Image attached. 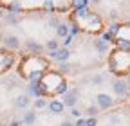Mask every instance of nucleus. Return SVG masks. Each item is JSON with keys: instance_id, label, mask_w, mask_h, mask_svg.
Segmentation results:
<instances>
[{"instance_id": "nucleus-1", "label": "nucleus", "mask_w": 130, "mask_h": 126, "mask_svg": "<svg viewBox=\"0 0 130 126\" xmlns=\"http://www.w3.org/2000/svg\"><path fill=\"white\" fill-rule=\"evenodd\" d=\"M51 56H53V59H56V61H61V63H63V61H67V59H69V56H71V54H69V51H67V49H56L54 52H51Z\"/></svg>"}, {"instance_id": "nucleus-2", "label": "nucleus", "mask_w": 130, "mask_h": 126, "mask_svg": "<svg viewBox=\"0 0 130 126\" xmlns=\"http://www.w3.org/2000/svg\"><path fill=\"white\" fill-rule=\"evenodd\" d=\"M98 104H100L101 108H110L112 106L110 96H107V94H100V96H98Z\"/></svg>"}, {"instance_id": "nucleus-3", "label": "nucleus", "mask_w": 130, "mask_h": 126, "mask_svg": "<svg viewBox=\"0 0 130 126\" xmlns=\"http://www.w3.org/2000/svg\"><path fill=\"white\" fill-rule=\"evenodd\" d=\"M76 96H78L76 92L65 94V97H63V106H65V104H67V106H74V104H76Z\"/></svg>"}, {"instance_id": "nucleus-4", "label": "nucleus", "mask_w": 130, "mask_h": 126, "mask_svg": "<svg viewBox=\"0 0 130 126\" xmlns=\"http://www.w3.org/2000/svg\"><path fill=\"white\" fill-rule=\"evenodd\" d=\"M49 110H51L53 114H61V112H63V103H60V101H51Z\"/></svg>"}, {"instance_id": "nucleus-5", "label": "nucleus", "mask_w": 130, "mask_h": 126, "mask_svg": "<svg viewBox=\"0 0 130 126\" xmlns=\"http://www.w3.org/2000/svg\"><path fill=\"white\" fill-rule=\"evenodd\" d=\"M114 90H116L118 96H125V94H126V85H125V81H116V83H114Z\"/></svg>"}, {"instance_id": "nucleus-6", "label": "nucleus", "mask_w": 130, "mask_h": 126, "mask_svg": "<svg viewBox=\"0 0 130 126\" xmlns=\"http://www.w3.org/2000/svg\"><path fill=\"white\" fill-rule=\"evenodd\" d=\"M18 45H20V41H18V38H16V36H7V38H6V47L16 49Z\"/></svg>"}, {"instance_id": "nucleus-7", "label": "nucleus", "mask_w": 130, "mask_h": 126, "mask_svg": "<svg viewBox=\"0 0 130 126\" xmlns=\"http://www.w3.org/2000/svg\"><path fill=\"white\" fill-rule=\"evenodd\" d=\"M35 119H36V115L32 114V112H29V114H25V117H24V121L27 122V124H32L35 122Z\"/></svg>"}, {"instance_id": "nucleus-8", "label": "nucleus", "mask_w": 130, "mask_h": 126, "mask_svg": "<svg viewBox=\"0 0 130 126\" xmlns=\"http://www.w3.org/2000/svg\"><path fill=\"white\" fill-rule=\"evenodd\" d=\"M67 33H69L67 25H58V36H67Z\"/></svg>"}, {"instance_id": "nucleus-9", "label": "nucleus", "mask_w": 130, "mask_h": 126, "mask_svg": "<svg viewBox=\"0 0 130 126\" xmlns=\"http://www.w3.org/2000/svg\"><path fill=\"white\" fill-rule=\"evenodd\" d=\"M47 49L54 52V51L58 49V41H54V40H51V41H47Z\"/></svg>"}, {"instance_id": "nucleus-10", "label": "nucleus", "mask_w": 130, "mask_h": 126, "mask_svg": "<svg viewBox=\"0 0 130 126\" xmlns=\"http://www.w3.org/2000/svg\"><path fill=\"white\" fill-rule=\"evenodd\" d=\"M87 6V0H74V7L76 9H81V7H85Z\"/></svg>"}, {"instance_id": "nucleus-11", "label": "nucleus", "mask_w": 130, "mask_h": 126, "mask_svg": "<svg viewBox=\"0 0 130 126\" xmlns=\"http://www.w3.org/2000/svg\"><path fill=\"white\" fill-rule=\"evenodd\" d=\"M29 101H27V97L25 96H22V97H18V101H16V104H18V106H25Z\"/></svg>"}, {"instance_id": "nucleus-12", "label": "nucleus", "mask_w": 130, "mask_h": 126, "mask_svg": "<svg viewBox=\"0 0 130 126\" xmlns=\"http://www.w3.org/2000/svg\"><path fill=\"white\" fill-rule=\"evenodd\" d=\"M27 47H29V49H35V51H40V45L38 43H32V41H29Z\"/></svg>"}, {"instance_id": "nucleus-13", "label": "nucleus", "mask_w": 130, "mask_h": 126, "mask_svg": "<svg viewBox=\"0 0 130 126\" xmlns=\"http://www.w3.org/2000/svg\"><path fill=\"white\" fill-rule=\"evenodd\" d=\"M58 92H60V94H65V92H67V85H65V83H61V85L58 87Z\"/></svg>"}, {"instance_id": "nucleus-14", "label": "nucleus", "mask_w": 130, "mask_h": 126, "mask_svg": "<svg viewBox=\"0 0 130 126\" xmlns=\"http://www.w3.org/2000/svg\"><path fill=\"white\" fill-rule=\"evenodd\" d=\"M85 126H96V119H94V117H90L89 121H85Z\"/></svg>"}, {"instance_id": "nucleus-15", "label": "nucleus", "mask_w": 130, "mask_h": 126, "mask_svg": "<svg viewBox=\"0 0 130 126\" xmlns=\"http://www.w3.org/2000/svg\"><path fill=\"white\" fill-rule=\"evenodd\" d=\"M119 45L123 49H130V43H126V40H119Z\"/></svg>"}, {"instance_id": "nucleus-16", "label": "nucleus", "mask_w": 130, "mask_h": 126, "mask_svg": "<svg viewBox=\"0 0 130 126\" xmlns=\"http://www.w3.org/2000/svg\"><path fill=\"white\" fill-rule=\"evenodd\" d=\"M98 49H100V51H105V49H107V43H105V41H98Z\"/></svg>"}, {"instance_id": "nucleus-17", "label": "nucleus", "mask_w": 130, "mask_h": 126, "mask_svg": "<svg viewBox=\"0 0 130 126\" xmlns=\"http://www.w3.org/2000/svg\"><path fill=\"white\" fill-rule=\"evenodd\" d=\"M78 14H79V16H85V14H87V9H85V7L78 9Z\"/></svg>"}, {"instance_id": "nucleus-18", "label": "nucleus", "mask_w": 130, "mask_h": 126, "mask_svg": "<svg viewBox=\"0 0 130 126\" xmlns=\"http://www.w3.org/2000/svg\"><path fill=\"white\" fill-rule=\"evenodd\" d=\"M36 106H38V108H43V106H45V101H43V99H38V101H36Z\"/></svg>"}, {"instance_id": "nucleus-19", "label": "nucleus", "mask_w": 130, "mask_h": 126, "mask_svg": "<svg viewBox=\"0 0 130 126\" xmlns=\"http://www.w3.org/2000/svg\"><path fill=\"white\" fill-rule=\"evenodd\" d=\"M96 112H98V108H96V106H90V108H89V114H90V115H94Z\"/></svg>"}, {"instance_id": "nucleus-20", "label": "nucleus", "mask_w": 130, "mask_h": 126, "mask_svg": "<svg viewBox=\"0 0 130 126\" xmlns=\"http://www.w3.org/2000/svg\"><path fill=\"white\" fill-rule=\"evenodd\" d=\"M71 41H72V38H71V36H67V38H65V41H63V43H65V45H69Z\"/></svg>"}, {"instance_id": "nucleus-21", "label": "nucleus", "mask_w": 130, "mask_h": 126, "mask_svg": "<svg viewBox=\"0 0 130 126\" xmlns=\"http://www.w3.org/2000/svg\"><path fill=\"white\" fill-rule=\"evenodd\" d=\"M61 70H63V72H69L71 69H69V65H61Z\"/></svg>"}, {"instance_id": "nucleus-22", "label": "nucleus", "mask_w": 130, "mask_h": 126, "mask_svg": "<svg viewBox=\"0 0 130 126\" xmlns=\"http://www.w3.org/2000/svg\"><path fill=\"white\" fill-rule=\"evenodd\" d=\"M76 126H85V121H83V119H79V121H78V124H76Z\"/></svg>"}, {"instance_id": "nucleus-23", "label": "nucleus", "mask_w": 130, "mask_h": 126, "mask_svg": "<svg viewBox=\"0 0 130 126\" xmlns=\"http://www.w3.org/2000/svg\"><path fill=\"white\" fill-rule=\"evenodd\" d=\"M72 115H74V117H79V115H81V114H79V112H78V110H72Z\"/></svg>"}, {"instance_id": "nucleus-24", "label": "nucleus", "mask_w": 130, "mask_h": 126, "mask_svg": "<svg viewBox=\"0 0 130 126\" xmlns=\"http://www.w3.org/2000/svg\"><path fill=\"white\" fill-rule=\"evenodd\" d=\"M61 126H72V122H69V121H65V122H63Z\"/></svg>"}, {"instance_id": "nucleus-25", "label": "nucleus", "mask_w": 130, "mask_h": 126, "mask_svg": "<svg viewBox=\"0 0 130 126\" xmlns=\"http://www.w3.org/2000/svg\"><path fill=\"white\" fill-rule=\"evenodd\" d=\"M11 126H18V122H16V121H14V122H11Z\"/></svg>"}]
</instances>
